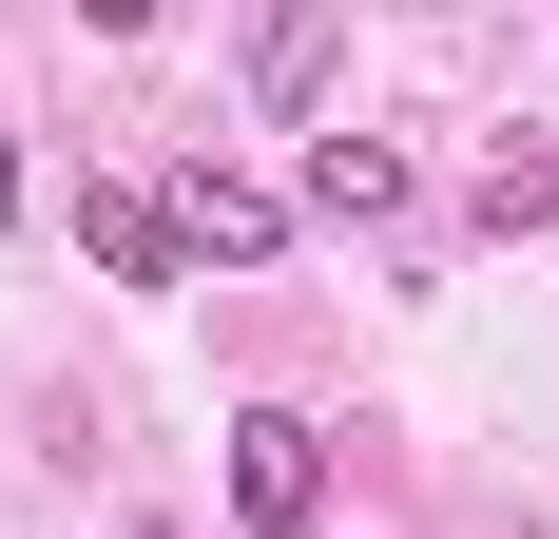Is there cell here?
<instances>
[{
    "instance_id": "7a4b0ae2",
    "label": "cell",
    "mask_w": 559,
    "mask_h": 539,
    "mask_svg": "<svg viewBox=\"0 0 559 539\" xmlns=\"http://www.w3.org/2000/svg\"><path fill=\"white\" fill-rule=\"evenodd\" d=\"M174 251H193V270H271V251H289V193L193 155V173H174Z\"/></svg>"
},
{
    "instance_id": "9c48e42d",
    "label": "cell",
    "mask_w": 559,
    "mask_h": 539,
    "mask_svg": "<svg viewBox=\"0 0 559 539\" xmlns=\"http://www.w3.org/2000/svg\"><path fill=\"white\" fill-rule=\"evenodd\" d=\"M155 539H174V520H155Z\"/></svg>"
},
{
    "instance_id": "8992f818",
    "label": "cell",
    "mask_w": 559,
    "mask_h": 539,
    "mask_svg": "<svg viewBox=\"0 0 559 539\" xmlns=\"http://www.w3.org/2000/svg\"><path fill=\"white\" fill-rule=\"evenodd\" d=\"M483 231H559V135H502L483 155Z\"/></svg>"
},
{
    "instance_id": "5b68a950",
    "label": "cell",
    "mask_w": 559,
    "mask_h": 539,
    "mask_svg": "<svg viewBox=\"0 0 559 539\" xmlns=\"http://www.w3.org/2000/svg\"><path fill=\"white\" fill-rule=\"evenodd\" d=\"M78 251H97L116 289H174V270H193V251H174V213H155V193H116V173L78 193Z\"/></svg>"
},
{
    "instance_id": "3957f363",
    "label": "cell",
    "mask_w": 559,
    "mask_h": 539,
    "mask_svg": "<svg viewBox=\"0 0 559 539\" xmlns=\"http://www.w3.org/2000/svg\"><path fill=\"white\" fill-rule=\"evenodd\" d=\"M329 58H347V0H271L251 20V116H329Z\"/></svg>"
},
{
    "instance_id": "52a82bcc",
    "label": "cell",
    "mask_w": 559,
    "mask_h": 539,
    "mask_svg": "<svg viewBox=\"0 0 559 539\" xmlns=\"http://www.w3.org/2000/svg\"><path fill=\"white\" fill-rule=\"evenodd\" d=\"M78 20H97V39H155V0H78Z\"/></svg>"
},
{
    "instance_id": "6da1fadb",
    "label": "cell",
    "mask_w": 559,
    "mask_h": 539,
    "mask_svg": "<svg viewBox=\"0 0 559 539\" xmlns=\"http://www.w3.org/2000/svg\"><path fill=\"white\" fill-rule=\"evenodd\" d=\"M231 520H251V539H309V520H329V424L231 405Z\"/></svg>"
},
{
    "instance_id": "ba28073f",
    "label": "cell",
    "mask_w": 559,
    "mask_h": 539,
    "mask_svg": "<svg viewBox=\"0 0 559 539\" xmlns=\"http://www.w3.org/2000/svg\"><path fill=\"white\" fill-rule=\"evenodd\" d=\"M0 231H20V116H0Z\"/></svg>"
},
{
    "instance_id": "277c9868",
    "label": "cell",
    "mask_w": 559,
    "mask_h": 539,
    "mask_svg": "<svg viewBox=\"0 0 559 539\" xmlns=\"http://www.w3.org/2000/svg\"><path fill=\"white\" fill-rule=\"evenodd\" d=\"M289 213H329V231H386V213H405V155H386V135H309Z\"/></svg>"
}]
</instances>
